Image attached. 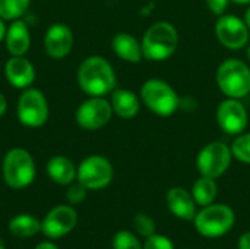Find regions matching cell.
<instances>
[{"label":"cell","instance_id":"obj_5","mask_svg":"<svg viewBox=\"0 0 250 249\" xmlns=\"http://www.w3.org/2000/svg\"><path fill=\"white\" fill-rule=\"evenodd\" d=\"M3 179L12 189H23L35 179V160L32 154L21 147L10 148L3 158Z\"/></svg>","mask_w":250,"mask_h":249},{"label":"cell","instance_id":"obj_23","mask_svg":"<svg viewBox=\"0 0 250 249\" xmlns=\"http://www.w3.org/2000/svg\"><path fill=\"white\" fill-rule=\"evenodd\" d=\"M32 0H0V18L4 21L21 19Z\"/></svg>","mask_w":250,"mask_h":249},{"label":"cell","instance_id":"obj_11","mask_svg":"<svg viewBox=\"0 0 250 249\" xmlns=\"http://www.w3.org/2000/svg\"><path fill=\"white\" fill-rule=\"evenodd\" d=\"M218 41L229 50H240L249 44L250 31L245 22L234 15H221L215 23Z\"/></svg>","mask_w":250,"mask_h":249},{"label":"cell","instance_id":"obj_34","mask_svg":"<svg viewBox=\"0 0 250 249\" xmlns=\"http://www.w3.org/2000/svg\"><path fill=\"white\" fill-rule=\"evenodd\" d=\"M245 22H246V25H248V28H249L250 31V4L249 7L246 9V13H245Z\"/></svg>","mask_w":250,"mask_h":249},{"label":"cell","instance_id":"obj_22","mask_svg":"<svg viewBox=\"0 0 250 249\" xmlns=\"http://www.w3.org/2000/svg\"><path fill=\"white\" fill-rule=\"evenodd\" d=\"M9 232L21 239L31 238L41 232V222H38L34 216L19 214L9 222Z\"/></svg>","mask_w":250,"mask_h":249},{"label":"cell","instance_id":"obj_4","mask_svg":"<svg viewBox=\"0 0 250 249\" xmlns=\"http://www.w3.org/2000/svg\"><path fill=\"white\" fill-rule=\"evenodd\" d=\"M139 97L149 112L161 117L174 114L180 107V97L176 90L168 82L158 78L145 81L141 87Z\"/></svg>","mask_w":250,"mask_h":249},{"label":"cell","instance_id":"obj_1","mask_svg":"<svg viewBox=\"0 0 250 249\" xmlns=\"http://www.w3.org/2000/svg\"><path fill=\"white\" fill-rule=\"evenodd\" d=\"M79 88L89 97H105L116 90L117 78L111 63L98 54L82 60L76 72Z\"/></svg>","mask_w":250,"mask_h":249},{"label":"cell","instance_id":"obj_9","mask_svg":"<svg viewBox=\"0 0 250 249\" xmlns=\"http://www.w3.org/2000/svg\"><path fill=\"white\" fill-rule=\"evenodd\" d=\"M114 170L111 163L98 154L88 156L81 161L76 172V181L88 191H100L108 186L113 181Z\"/></svg>","mask_w":250,"mask_h":249},{"label":"cell","instance_id":"obj_20","mask_svg":"<svg viewBox=\"0 0 250 249\" xmlns=\"http://www.w3.org/2000/svg\"><path fill=\"white\" fill-rule=\"evenodd\" d=\"M78 167L73 161L64 156H54L47 163V175L48 178L62 186H69L76 181Z\"/></svg>","mask_w":250,"mask_h":249},{"label":"cell","instance_id":"obj_17","mask_svg":"<svg viewBox=\"0 0 250 249\" xmlns=\"http://www.w3.org/2000/svg\"><path fill=\"white\" fill-rule=\"evenodd\" d=\"M6 50L10 56H25L31 47V32L22 19L12 21L4 35Z\"/></svg>","mask_w":250,"mask_h":249},{"label":"cell","instance_id":"obj_16","mask_svg":"<svg viewBox=\"0 0 250 249\" xmlns=\"http://www.w3.org/2000/svg\"><path fill=\"white\" fill-rule=\"evenodd\" d=\"M168 210L179 219L185 222H193L196 216V203L192 197V192L182 186H174L167 192L166 197Z\"/></svg>","mask_w":250,"mask_h":249},{"label":"cell","instance_id":"obj_29","mask_svg":"<svg viewBox=\"0 0 250 249\" xmlns=\"http://www.w3.org/2000/svg\"><path fill=\"white\" fill-rule=\"evenodd\" d=\"M229 4H230V0H207V6H208L209 12L215 16L224 15Z\"/></svg>","mask_w":250,"mask_h":249},{"label":"cell","instance_id":"obj_35","mask_svg":"<svg viewBox=\"0 0 250 249\" xmlns=\"http://www.w3.org/2000/svg\"><path fill=\"white\" fill-rule=\"evenodd\" d=\"M230 1H233V3H236V4H242V6L250 4V0H230Z\"/></svg>","mask_w":250,"mask_h":249},{"label":"cell","instance_id":"obj_14","mask_svg":"<svg viewBox=\"0 0 250 249\" xmlns=\"http://www.w3.org/2000/svg\"><path fill=\"white\" fill-rule=\"evenodd\" d=\"M42 44L48 57L56 60L64 59L73 48V32L63 22L51 23L44 34Z\"/></svg>","mask_w":250,"mask_h":249},{"label":"cell","instance_id":"obj_6","mask_svg":"<svg viewBox=\"0 0 250 249\" xmlns=\"http://www.w3.org/2000/svg\"><path fill=\"white\" fill-rule=\"evenodd\" d=\"M236 222V214L231 207L226 204H209L202 207L195 216V227L199 235L205 238H220L231 230Z\"/></svg>","mask_w":250,"mask_h":249},{"label":"cell","instance_id":"obj_28","mask_svg":"<svg viewBox=\"0 0 250 249\" xmlns=\"http://www.w3.org/2000/svg\"><path fill=\"white\" fill-rule=\"evenodd\" d=\"M144 249H174L173 242L163 235H152L146 238V242L144 245Z\"/></svg>","mask_w":250,"mask_h":249},{"label":"cell","instance_id":"obj_21","mask_svg":"<svg viewBox=\"0 0 250 249\" xmlns=\"http://www.w3.org/2000/svg\"><path fill=\"white\" fill-rule=\"evenodd\" d=\"M217 194H218V188H217L215 179L212 178L201 176L199 179L195 181L192 186V197L196 205L199 207H207L212 204L217 198Z\"/></svg>","mask_w":250,"mask_h":249},{"label":"cell","instance_id":"obj_7","mask_svg":"<svg viewBox=\"0 0 250 249\" xmlns=\"http://www.w3.org/2000/svg\"><path fill=\"white\" fill-rule=\"evenodd\" d=\"M50 107L45 94L34 87L22 90L16 103V117L26 128H41L47 123Z\"/></svg>","mask_w":250,"mask_h":249},{"label":"cell","instance_id":"obj_31","mask_svg":"<svg viewBox=\"0 0 250 249\" xmlns=\"http://www.w3.org/2000/svg\"><path fill=\"white\" fill-rule=\"evenodd\" d=\"M6 110H7V100H6V97L0 92V117L4 116Z\"/></svg>","mask_w":250,"mask_h":249},{"label":"cell","instance_id":"obj_15","mask_svg":"<svg viewBox=\"0 0 250 249\" xmlns=\"http://www.w3.org/2000/svg\"><path fill=\"white\" fill-rule=\"evenodd\" d=\"M4 76L12 87L26 90L35 81V68L25 56H10L4 63Z\"/></svg>","mask_w":250,"mask_h":249},{"label":"cell","instance_id":"obj_30","mask_svg":"<svg viewBox=\"0 0 250 249\" xmlns=\"http://www.w3.org/2000/svg\"><path fill=\"white\" fill-rule=\"evenodd\" d=\"M239 249H250V232H245L237 244Z\"/></svg>","mask_w":250,"mask_h":249},{"label":"cell","instance_id":"obj_33","mask_svg":"<svg viewBox=\"0 0 250 249\" xmlns=\"http://www.w3.org/2000/svg\"><path fill=\"white\" fill-rule=\"evenodd\" d=\"M35 249H59L57 248V245H54L53 242H41V244H38Z\"/></svg>","mask_w":250,"mask_h":249},{"label":"cell","instance_id":"obj_10","mask_svg":"<svg viewBox=\"0 0 250 249\" xmlns=\"http://www.w3.org/2000/svg\"><path fill=\"white\" fill-rule=\"evenodd\" d=\"M113 114L111 103L107 98L89 97L78 106L75 120L85 131H98L110 123Z\"/></svg>","mask_w":250,"mask_h":249},{"label":"cell","instance_id":"obj_3","mask_svg":"<svg viewBox=\"0 0 250 249\" xmlns=\"http://www.w3.org/2000/svg\"><path fill=\"white\" fill-rule=\"evenodd\" d=\"M215 81L226 97L242 100L250 94L249 65L236 57L226 59L215 72Z\"/></svg>","mask_w":250,"mask_h":249},{"label":"cell","instance_id":"obj_26","mask_svg":"<svg viewBox=\"0 0 250 249\" xmlns=\"http://www.w3.org/2000/svg\"><path fill=\"white\" fill-rule=\"evenodd\" d=\"M113 249H144V247L133 233L120 230L113 238Z\"/></svg>","mask_w":250,"mask_h":249},{"label":"cell","instance_id":"obj_37","mask_svg":"<svg viewBox=\"0 0 250 249\" xmlns=\"http://www.w3.org/2000/svg\"><path fill=\"white\" fill-rule=\"evenodd\" d=\"M0 249H6V248H4V245L1 244V241H0Z\"/></svg>","mask_w":250,"mask_h":249},{"label":"cell","instance_id":"obj_12","mask_svg":"<svg viewBox=\"0 0 250 249\" xmlns=\"http://www.w3.org/2000/svg\"><path fill=\"white\" fill-rule=\"evenodd\" d=\"M217 123L227 135L237 136L243 134L249 123V114L245 104L239 98L227 97L217 109Z\"/></svg>","mask_w":250,"mask_h":249},{"label":"cell","instance_id":"obj_32","mask_svg":"<svg viewBox=\"0 0 250 249\" xmlns=\"http://www.w3.org/2000/svg\"><path fill=\"white\" fill-rule=\"evenodd\" d=\"M6 29H7V25H6V21L0 18V43L4 41V35H6Z\"/></svg>","mask_w":250,"mask_h":249},{"label":"cell","instance_id":"obj_24","mask_svg":"<svg viewBox=\"0 0 250 249\" xmlns=\"http://www.w3.org/2000/svg\"><path fill=\"white\" fill-rule=\"evenodd\" d=\"M230 148L233 153V158L245 164H250V132H243L237 135Z\"/></svg>","mask_w":250,"mask_h":249},{"label":"cell","instance_id":"obj_2","mask_svg":"<svg viewBox=\"0 0 250 249\" xmlns=\"http://www.w3.org/2000/svg\"><path fill=\"white\" fill-rule=\"evenodd\" d=\"M179 41L177 28L171 22H154L146 28L141 40L144 59L149 62H164L176 53Z\"/></svg>","mask_w":250,"mask_h":249},{"label":"cell","instance_id":"obj_13","mask_svg":"<svg viewBox=\"0 0 250 249\" xmlns=\"http://www.w3.org/2000/svg\"><path fill=\"white\" fill-rule=\"evenodd\" d=\"M78 223V213L70 205H57L41 222V232L50 239H59L70 233Z\"/></svg>","mask_w":250,"mask_h":249},{"label":"cell","instance_id":"obj_36","mask_svg":"<svg viewBox=\"0 0 250 249\" xmlns=\"http://www.w3.org/2000/svg\"><path fill=\"white\" fill-rule=\"evenodd\" d=\"M246 57H248V60L250 62V43L246 45Z\"/></svg>","mask_w":250,"mask_h":249},{"label":"cell","instance_id":"obj_25","mask_svg":"<svg viewBox=\"0 0 250 249\" xmlns=\"http://www.w3.org/2000/svg\"><path fill=\"white\" fill-rule=\"evenodd\" d=\"M133 227L136 230L138 235L144 236V238H149L152 235H155V222L152 220V217H149L145 213H139L135 216L133 219Z\"/></svg>","mask_w":250,"mask_h":249},{"label":"cell","instance_id":"obj_19","mask_svg":"<svg viewBox=\"0 0 250 249\" xmlns=\"http://www.w3.org/2000/svg\"><path fill=\"white\" fill-rule=\"evenodd\" d=\"M111 48L119 59L127 63H139L144 59L141 41H138V38L129 32L114 34L111 40Z\"/></svg>","mask_w":250,"mask_h":249},{"label":"cell","instance_id":"obj_8","mask_svg":"<svg viewBox=\"0 0 250 249\" xmlns=\"http://www.w3.org/2000/svg\"><path fill=\"white\" fill-rule=\"evenodd\" d=\"M233 160L230 145L223 141H212L207 144L196 157V169L201 176L218 179L223 176Z\"/></svg>","mask_w":250,"mask_h":249},{"label":"cell","instance_id":"obj_27","mask_svg":"<svg viewBox=\"0 0 250 249\" xmlns=\"http://www.w3.org/2000/svg\"><path fill=\"white\" fill-rule=\"evenodd\" d=\"M86 192H88V189L81 182L70 183L69 188H67V191H66V200L70 204H81L82 201H85Z\"/></svg>","mask_w":250,"mask_h":249},{"label":"cell","instance_id":"obj_18","mask_svg":"<svg viewBox=\"0 0 250 249\" xmlns=\"http://www.w3.org/2000/svg\"><path fill=\"white\" fill-rule=\"evenodd\" d=\"M110 103L113 113L125 120L133 119L141 109V97L126 88H116L110 94Z\"/></svg>","mask_w":250,"mask_h":249}]
</instances>
